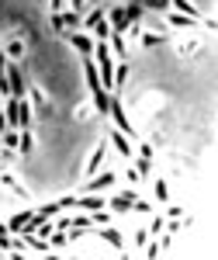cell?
Segmentation results:
<instances>
[{"label":"cell","instance_id":"obj_1","mask_svg":"<svg viewBox=\"0 0 218 260\" xmlns=\"http://www.w3.org/2000/svg\"><path fill=\"white\" fill-rule=\"evenodd\" d=\"M4 77H7V90H11V98H28V83H24V77H21V70L14 66V59H7Z\"/></svg>","mask_w":218,"mask_h":260},{"label":"cell","instance_id":"obj_2","mask_svg":"<svg viewBox=\"0 0 218 260\" xmlns=\"http://www.w3.org/2000/svg\"><path fill=\"white\" fill-rule=\"evenodd\" d=\"M28 101H31V111H35L39 118H49V115H52V101L42 94V87L28 83Z\"/></svg>","mask_w":218,"mask_h":260},{"label":"cell","instance_id":"obj_3","mask_svg":"<svg viewBox=\"0 0 218 260\" xmlns=\"http://www.w3.org/2000/svg\"><path fill=\"white\" fill-rule=\"evenodd\" d=\"M107 115H115V128H121L128 139L135 136V128H132V121H128V115H125V108H121L118 94H115V101H111V104H107Z\"/></svg>","mask_w":218,"mask_h":260},{"label":"cell","instance_id":"obj_4","mask_svg":"<svg viewBox=\"0 0 218 260\" xmlns=\"http://www.w3.org/2000/svg\"><path fill=\"white\" fill-rule=\"evenodd\" d=\"M66 39H69V45L77 49L80 56H94V35H87V31H66Z\"/></svg>","mask_w":218,"mask_h":260},{"label":"cell","instance_id":"obj_5","mask_svg":"<svg viewBox=\"0 0 218 260\" xmlns=\"http://www.w3.org/2000/svg\"><path fill=\"white\" fill-rule=\"evenodd\" d=\"M21 101L24 98H4V118L11 128H21Z\"/></svg>","mask_w":218,"mask_h":260},{"label":"cell","instance_id":"obj_6","mask_svg":"<svg viewBox=\"0 0 218 260\" xmlns=\"http://www.w3.org/2000/svg\"><path fill=\"white\" fill-rule=\"evenodd\" d=\"M104 156H107V142H97L94 153H90V160H87V177H94L100 167H104Z\"/></svg>","mask_w":218,"mask_h":260},{"label":"cell","instance_id":"obj_7","mask_svg":"<svg viewBox=\"0 0 218 260\" xmlns=\"http://www.w3.org/2000/svg\"><path fill=\"white\" fill-rule=\"evenodd\" d=\"M104 18H107V24H111V31H121V35L128 31V18H125V7H111V11H107Z\"/></svg>","mask_w":218,"mask_h":260},{"label":"cell","instance_id":"obj_8","mask_svg":"<svg viewBox=\"0 0 218 260\" xmlns=\"http://www.w3.org/2000/svg\"><path fill=\"white\" fill-rule=\"evenodd\" d=\"M77 208H83V212H97V208H107V201L100 198V194H94V191H87V194L77 198Z\"/></svg>","mask_w":218,"mask_h":260},{"label":"cell","instance_id":"obj_9","mask_svg":"<svg viewBox=\"0 0 218 260\" xmlns=\"http://www.w3.org/2000/svg\"><path fill=\"white\" fill-rule=\"evenodd\" d=\"M107 187H115V170L94 174V177H90V184H87V191H107Z\"/></svg>","mask_w":218,"mask_h":260},{"label":"cell","instance_id":"obj_10","mask_svg":"<svg viewBox=\"0 0 218 260\" xmlns=\"http://www.w3.org/2000/svg\"><path fill=\"white\" fill-rule=\"evenodd\" d=\"M31 215H35L31 208H21V212H14V215L7 219V229H11V233H21V229H24V225L31 222Z\"/></svg>","mask_w":218,"mask_h":260},{"label":"cell","instance_id":"obj_11","mask_svg":"<svg viewBox=\"0 0 218 260\" xmlns=\"http://www.w3.org/2000/svg\"><path fill=\"white\" fill-rule=\"evenodd\" d=\"M107 45H111V52H115L118 59H125V56H128V42H125V35H121V31H111V35H107Z\"/></svg>","mask_w":218,"mask_h":260},{"label":"cell","instance_id":"obj_12","mask_svg":"<svg viewBox=\"0 0 218 260\" xmlns=\"http://www.w3.org/2000/svg\"><path fill=\"white\" fill-rule=\"evenodd\" d=\"M107 212H111V215H115V212H132V198H128V194H111Z\"/></svg>","mask_w":218,"mask_h":260},{"label":"cell","instance_id":"obj_13","mask_svg":"<svg viewBox=\"0 0 218 260\" xmlns=\"http://www.w3.org/2000/svg\"><path fill=\"white\" fill-rule=\"evenodd\" d=\"M111 142H115V149H118L121 156H132V142H128V136H125L121 128H115V132H111Z\"/></svg>","mask_w":218,"mask_h":260},{"label":"cell","instance_id":"obj_14","mask_svg":"<svg viewBox=\"0 0 218 260\" xmlns=\"http://www.w3.org/2000/svg\"><path fill=\"white\" fill-rule=\"evenodd\" d=\"M56 18H59V24H62V31H73V28H80V14L77 11H59V14H56Z\"/></svg>","mask_w":218,"mask_h":260},{"label":"cell","instance_id":"obj_15","mask_svg":"<svg viewBox=\"0 0 218 260\" xmlns=\"http://www.w3.org/2000/svg\"><path fill=\"white\" fill-rule=\"evenodd\" d=\"M100 240L107 243V246H115V250H121V246H125L121 233H118V229H111V225H104V229H100Z\"/></svg>","mask_w":218,"mask_h":260},{"label":"cell","instance_id":"obj_16","mask_svg":"<svg viewBox=\"0 0 218 260\" xmlns=\"http://www.w3.org/2000/svg\"><path fill=\"white\" fill-rule=\"evenodd\" d=\"M100 21H104V7H94L90 14H83L80 28H87V35H90V28H94V24H100Z\"/></svg>","mask_w":218,"mask_h":260},{"label":"cell","instance_id":"obj_17","mask_svg":"<svg viewBox=\"0 0 218 260\" xmlns=\"http://www.w3.org/2000/svg\"><path fill=\"white\" fill-rule=\"evenodd\" d=\"M18 153H31L35 149V136H31V128H18Z\"/></svg>","mask_w":218,"mask_h":260},{"label":"cell","instance_id":"obj_18","mask_svg":"<svg viewBox=\"0 0 218 260\" xmlns=\"http://www.w3.org/2000/svg\"><path fill=\"white\" fill-rule=\"evenodd\" d=\"M90 98H94V111H107V104H111V94L97 87V90H90Z\"/></svg>","mask_w":218,"mask_h":260},{"label":"cell","instance_id":"obj_19","mask_svg":"<svg viewBox=\"0 0 218 260\" xmlns=\"http://www.w3.org/2000/svg\"><path fill=\"white\" fill-rule=\"evenodd\" d=\"M170 7H173L177 14H187V18H198V7H194L191 0H170Z\"/></svg>","mask_w":218,"mask_h":260},{"label":"cell","instance_id":"obj_20","mask_svg":"<svg viewBox=\"0 0 218 260\" xmlns=\"http://www.w3.org/2000/svg\"><path fill=\"white\" fill-rule=\"evenodd\" d=\"M170 14V24L173 28H194L198 24V18H187V14H177V11H166Z\"/></svg>","mask_w":218,"mask_h":260},{"label":"cell","instance_id":"obj_21","mask_svg":"<svg viewBox=\"0 0 218 260\" xmlns=\"http://www.w3.org/2000/svg\"><path fill=\"white\" fill-rule=\"evenodd\" d=\"M125 18H128V28H132V24H139V18H142V0H132V4L125 7Z\"/></svg>","mask_w":218,"mask_h":260},{"label":"cell","instance_id":"obj_22","mask_svg":"<svg viewBox=\"0 0 218 260\" xmlns=\"http://www.w3.org/2000/svg\"><path fill=\"white\" fill-rule=\"evenodd\" d=\"M153 198H156L159 205L170 201V184H166V180H156V184H153Z\"/></svg>","mask_w":218,"mask_h":260},{"label":"cell","instance_id":"obj_23","mask_svg":"<svg viewBox=\"0 0 218 260\" xmlns=\"http://www.w3.org/2000/svg\"><path fill=\"white\" fill-rule=\"evenodd\" d=\"M125 80H128V62L121 59V62H118V70H115V94H118L121 87H125Z\"/></svg>","mask_w":218,"mask_h":260},{"label":"cell","instance_id":"obj_24","mask_svg":"<svg viewBox=\"0 0 218 260\" xmlns=\"http://www.w3.org/2000/svg\"><path fill=\"white\" fill-rule=\"evenodd\" d=\"M139 42L146 49H156V45H163V35H156V31H139Z\"/></svg>","mask_w":218,"mask_h":260},{"label":"cell","instance_id":"obj_25","mask_svg":"<svg viewBox=\"0 0 218 260\" xmlns=\"http://www.w3.org/2000/svg\"><path fill=\"white\" fill-rule=\"evenodd\" d=\"M163 229H166V219H159V215H153V219H149V225H146V233H149V236H159Z\"/></svg>","mask_w":218,"mask_h":260},{"label":"cell","instance_id":"obj_26","mask_svg":"<svg viewBox=\"0 0 218 260\" xmlns=\"http://www.w3.org/2000/svg\"><path fill=\"white\" fill-rule=\"evenodd\" d=\"M18 128H7V132H4V136H0V139H4V149H18Z\"/></svg>","mask_w":218,"mask_h":260},{"label":"cell","instance_id":"obj_27","mask_svg":"<svg viewBox=\"0 0 218 260\" xmlns=\"http://www.w3.org/2000/svg\"><path fill=\"white\" fill-rule=\"evenodd\" d=\"M0 184H4V187H11L14 194H24V191H21V184H18V180H14V177H11L7 170H0Z\"/></svg>","mask_w":218,"mask_h":260},{"label":"cell","instance_id":"obj_28","mask_svg":"<svg viewBox=\"0 0 218 260\" xmlns=\"http://www.w3.org/2000/svg\"><path fill=\"white\" fill-rule=\"evenodd\" d=\"M73 225H77V229H90V225H94V215H90V212H83V215H73Z\"/></svg>","mask_w":218,"mask_h":260},{"label":"cell","instance_id":"obj_29","mask_svg":"<svg viewBox=\"0 0 218 260\" xmlns=\"http://www.w3.org/2000/svg\"><path fill=\"white\" fill-rule=\"evenodd\" d=\"M62 208H59V201H49V205H42L39 208V215H45V219H52V215H59Z\"/></svg>","mask_w":218,"mask_h":260},{"label":"cell","instance_id":"obj_30","mask_svg":"<svg viewBox=\"0 0 218 260\" xmlns=\"http://www.w3.org/2000/svg\"><path fill=\"white\" fill-rule=\"evenodd\" d=\"M142 7H149V11H170V0H142Z\"/></svg>","mask_w":218,"mask_h":260},{"label":"cell","instance_id":"obj_31","mask_svg":"<svg viewBox=\"0 0 218 260\" xmlns=\"http://www.w3.org/2000/svg\"><path fill=\"white\" fill-rule=\"evenodd\" d=\"M18 56H24V42H11L7 45V59H18Z\"/></svg>","mask_w":218,"mask_h":260},{"label":"cell","instance_id":"obj_32","mask_svg":"<svg viewBox=\"0 0 218 260\" xmlns=\"http://www.w3.org/2000/svg\"><path fill=\"white\" fill-rule=\"evenodd\" d=\"M132 208H135V212H142V215H153V201L135 198V201H132Z\"/></svg>","mask_w":218,"mask_h":260},{"label":"cell","instance_id":"obj_33","mask_svg":"<svg viewBox=\"0 0 218 260\" xmlns=\"http://www.w3.org/2000/svg\"><path fill=\"white\" fill-rule=\"evenodd\" d=\"M159 253H163V246H159V243H146V257H149V260H156Z\"/></svg>","mask_w":218,"mask_h":260},{"label":"cell","instance_id":"obj_34","mask_svg":"<svg viewBox=\"0 0 218 260\" xmlns=\"http://www.w3.org/2000/svg\"><path fill=\"white\" fill-rule=\"evenodd\" d=\"M135 170H139V177H149V170H153V160H146V156H142Z\"/></svg>","mask_w":218,"mask_h":260},{"label":"cell","instance_id":"obj_35","mask_svg":"<svg viewBox=\"0 0 218 260\" xmlns=\"http://www.w3.org/2000/svg\"><path fill=\"white\" fill-rule=\"evenodd\" d=\"M69 7H73V11H77L80 18H83V14H87V7H90V4H87V0H69Z\"/></svg>","mask_w":218,"mask_h":260},{"label":"cell","instance_id":"obj_36","mask_svg":"<svg viewBox=\"0 0 218 260\" xmlns=\"http://www.w3.org/2000/svg\"><path fill=\"white\" fill-rule=\"evenodd\" d=\"M0 243H4V246H7V250H11V229H7V222H4V225H0Z\"/></svg>","mask_w":218,"mask_h":260},{"label":"cell","instance_id":"obj_37","mask_svg":"<svg viewBox=\"0 0 218 260\" xmlns=\"http://www.w3.org/2000/svg\"><path fill=\"white\" fill-rule=\"evenodd\" d=\"M135 243H139V246H146V243H149V233H146V229H139V233H135Z\"/></svg>","mask_w":218,"mask_h":260},{"label":"cell","instance_id":"obj_38","mask_svg":"<svg viewBox=\"0 0 218 260\" xmlns=\"http://www.w3.org/2000/svg\"><path fill=\"white\" fill-rule=\"evenodd\" d=\"M52 4V14H59V11H66V0H49Z\"/></svg>","mask_w":218,"mask_h":260},{"label":"cell","instance_id":"obj_39","mask_svg":"<svg viewBox=\"0 0 218 260\" xmlns=\"http://www.w3.org/2000/svg\"><path fill=\"white\" fill-rule=\"evenodd\" d=\"M7 128H11V125H7V118H4V111H0V136H4Z\"/></svg>","mask_w":218,"mask_h":260},{"label":"cell","instance_id":"obj_40","mask_svg":"<svg viewBox=\"0 0 218 260\" xmlns=\"http://www.w3.org/2000/svg\"><path fill=\"white\" fill-rule=\"evenodd\" d=\"M4 70H7V56L0 52V80H4Z\"/></svg>","mask_w":218,"mask_h":260},{"label":"cell","instance_id":"obj_41","mask_svg":"<svg viewBox=\"0 0 218 260\" xmlns=\"http://www.w3.org/2000/svg\"><path fill=\"white\" fill-rule=\"evenodd\" d=\"M4 250H7V246H4V243H0V257H4Z\"/></svg>","mask_w":218,"mask_h":260},{"label":"cell","instance_id":"obj_42","mask_svg":"<svg viewBox=\"0 0 218 260\" xmlns=\"http://www.w3.org/2000/svg\"><path fill=\"white\" fill-rule=\"evenodd\" d=\"M87 4H90V7H94V4H97V0H87Z\"/></svg>","mask_w":218,"mask_h":260},{"label":"cell","instance_id":"obj_43","mask_svg":"<svg viewBox=\"0 0 218 260\" xmlns=\"http://www.w3.org/2000/svg\"><path fill=\"white\" fill-rule=\"evenodd\" d=\"M0 170H4V163H0Z\"/></svg>","mask_w":218,"mask_h":260},{"label":"cell","instance_id":"obj_44","mask_svg":"<svg viewBox=\"0 0 218 260\" xmlns=\"http://www.w3.org/2000/svg\"><path fill=\"white\" fill-rule=\"evenodd\" d=\"M0 101H4V94H0Z\"/></svg>","mask_w":218,"mask_h":260}]
</instances>
